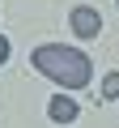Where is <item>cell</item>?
I'll use <instances>...</instances> for the list:
<instances>
[{
    "instance_id": "1",
    "label": "cell",
    "mask_w": 119,
    "mask_h": 128,
    "mask_svg": "<svg viewBox=\"0 0 119 128\" xmlns=\"http://www.w3.org/2000/svg\"><path fill=\"white\" fill-rule=\"evenodd\" d=\"M30 60H34V68H38L43 77H51L55 86H64V90H81V86H89V77H94L89 56L77 51V47H64V43H43V47H34Z\"/></svg>"
},
{
    "instance_id": "2",
    "label": "cell",
    "mask_w": 119,
    "mask_h": 128,
    "mask_svg": "<svg viewBox=\"0 0 119 128\" xmlns=\"http://www.w3.org/2000/svg\"><path fill=\"white\" fill-rule=\"evenodd\" d=\"M68 22H72V34L77 38H98V30H102V13L89 9V4H77Z\"/></svg>"
},
{
    "instance_id": "3",
    "label": "cell",
    "mask_w": 119,
    "mask_h": 128,
    "mask_svg": "<svg viewBox=\"0 0 119 128\" xmlns=\"http://www.w3.org/2000/svg\"><path fill=\"white\" fill-rule=\"evenodd\" d=\"M47 111H51V120H55V124H72V120H77V102H72L68 94H55Z\"/></svg>"
},
{
    "instance_id": "4",
    "label": "cell",
    "mask_w": 119,
    "mask_h": 128,
    "mask_svg": "<svg viewBox=\"0 0 119 128\" xmlns=\"http://www.w3.org/2000/svg\"><path fill=\"white\" fill-rule=\"evenodd\" d=\"M102 98H119V73H106L102 77Z\"/></svg>"
},
{
    "instance_id": "5",
    "label": "cell",
    "mask_w": 119,
    "mask_h": 128,
    "mask_svg": "<svg viewBox=\"0 0 119 128\" xmlns=\"http://www.w3.org/2000/svg\"><path fill=\"white\" fill-rule=\"evenodd\" d=\"M4 60H9V38L0 34V64H4Z\"/></svg>"
}]
</instances>
